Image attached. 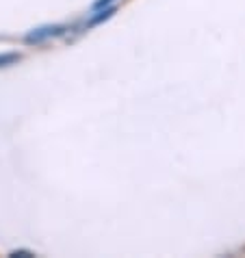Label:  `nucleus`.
Here are the masks:
<instances>
[{
	"mask_svg": "<svg viewBox=\"0 0 245 258\" xmlns=\"http://www.w3.org/2000/svg\"><path fill=\"white\" fill-rule=\"evenodd\" d=\"M113 3V0H96L93 3V9H102V7H109Z\"/></svg>",
	"mask_w": 245,
	"mask_h": 258,
	"instance_id": "obj_4",
	"label": "nucleus"
},
{
	"mask_svg": "<svg viewBox=\"0 0 245 258\" xmlns=\"http://www.w3.org/2000/svg\"><path fill=\"white\" fill-rule=\"evenodd\" d=\"M20 61V54H0V68H5V66H11V63H16Z\"/></svg>",
	"mask_w": 245,
	"mask_h": 258,
	"instance_id": "obj_3",
	"label": "nucleus"
},
{
	"mask_svg": "<svg viewBox=\"0 0 245 258\" xmlns=\"http://www.w3.org/2000/svg\"><path fill=\"white\" fill-rule=\"evenodd\" d=\"M113 13H115V7H106L104 11H100V16H96V18H91V20H89V24H91V26H93V24H100L102 20H109Z\"/></svg>",
	"mask_w": 245,
	"mask_h": 258,
	"instance_id": "obj_2",
	"label": "nucleus"
},
{
	"mask_svg": "<svg viewBox=\"0 0 245 258\" xmlns=\"http://www.w3.org/2000/svg\"><path fill=\"white\" fill-rule=\"evenodd\" d=\"M66 28L63 26H41V28H35L33 33L26 35V41L28 44H37V41H44L48 37H56V35H63Z\"/></svg>",
	"mask_w": 245,
	"mask_h": 258,
	"instance_id": "obj_1",
	"label": "nucleus"
},
{
	"mask_svg": "<svg viewBox=\"0 0 245 258\" xmlns=\"http://www.w3.org/2000/svg\"><path fill=\"white\" fill-rule=\"evenodd\" d=\"M11 256H20V258H26V256H31V252H11Z\"/></svg>",
	"mask_w": 245,
	"mask_h": 258,
	"instance_id": "obj_5",
	"label": "nucleus"
}]
</instances>
